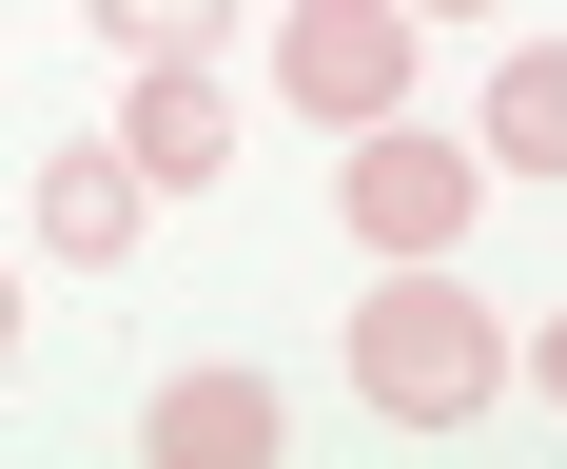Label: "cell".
<instances>
[{
    "instance_id": "cell-1",
    "label": "cell",
    "mask_w": 567,
    "mask_h": 469,
    "mask_svg": "<svg viewBox=\"0 0 567 469\" xmlns=\"http://www.w3.org/2000/svg\"><path fill=\"white\" fill-rule=\"evenodd\" d=\"M333 352H352V410H392V430H470V410L509 392V313L451 254H372V293L333 313Z\"/></svg>"
},
{
    "instance_id": "cell-2",
    "label": "cell",
    "mask_w": 567,
    "mask_h": 469,
    "mask_svg": "<svg viewBox=\"0 0 567 469\" xmlns=\"http://www.w3.org/2000/svg\"><path fill=\"white\" fill-rule=\"evenodd\" d=\"M489 216V157L470 137H431V117H352V157H333V234L352 254H451V234Z\"/></svg>"
},
{
    "instance_id": "cell-3",
    "label": "cell",
    "mask_w": 567,
    "mask_h": 469,
    "mask_svg": "<svg viewBox=\"0 0 567 469\" xmlns=\"http://www.w3.org/2000/svg\"><path fill=\"white\" fill-rule=\"evenodd\" d=\"M411 59H431V20H411V0H275V98L333 117V137L411 98Z\"/></svg>"
},
{
    "instance_id": "cell-4",
    "label": "cell",
    "mask_w": 567,
    "mask_h": 469,
    "mask_svg": "<svg viewBox=\"0 0 567 469\" xmlns=\"http://www.w3.org/2000/svg\"><path fill=\"white\" fill-rule=\"evenodd\" d=\"M117 157H137V196H216V176H235V98H216V59H137Z\"/></svg>"
},
{
    "instance_id": "cell-5",
    "label": "cell",
    "mask_w": 567,
    "mask_h": 469,
    "mask_svg": "<svg viewBox=\"0 0 567 469\" xmlns=\"http://www.w3.org/2000/svg\"><path fill=\"white\" fill-rule=\"evenodd\" d=\"M137 216H157V196H137V157H117V137L40 157V254H59V274H117V254H137Z\"/></svg>"
},
{
    "instance_id": "cell-6",
    "label": "cell",
    "mask_w": 567,
    "mask_h": 469,
    "mask_svg": "<svg viewBox=\"0 0 567 469\" xmlns=\"http://www.w3.org/2000/svg\"><path fill=\"white\" fill-rule=\"evenodd\" d=\"M275 430H293V410L255 392V372H176V392L137 410V450H157V469H275Z\"/></svg>"
},
{
    "instance_id": "cell-7",
    "label": "cell",
    "mask_w": 567,
    "mask_h": 469,
    "mask_svg": "<svg viewBox=\"0 0 567 469\" xmlns=\"http://www.w3.org/2000/svg\"><path fill=\"white\" fill-rule=\"evenodd\" d=\"M470 157H489V176H567V40H509V59H489Z\"/></svg>"
},
{
    "instance_id": "cell-8",
    "label": "cell",
    "mask_w": 567,
    "mask_h": 469,
    "mask_svg": "<svg viewBox=\"0 0 567 469\" xmlns=\"http://www.w3.org/2000/svg\"><path fill=\"white\" fill-rule=\"evenodd\" d=\"M99 40H117V59H216L235 0H99Z\"/></svg>"
},
{
    "instance_id": "cell-9",
    "label": "cell",
    "mask_w": 567,
    "mask_h": 469,
    "mask_svg": "<svg viewBox=\"0 0 567 469\" xmlns=\"http://www.w3.org/2000/svg\"><path fill=\"white\" fill-rule=\"evenodd\" d=\"M528 392H548V410H567V313H548V333H528Z\"/></svg>"
},
{
    "instance_id": "cell-10",
    "label": "cell",
    "mask_w": 567,
    "mask_h": 469,
    "mask_svg": "<svg viewBox=\"0 0 567 469\" xmlns=\"http://www.w3.org/2000/svg\"><path fill=\"white\" fill-rule=\"evenodd\" d=\"M411 20H509V0H411Z\"/></svg>"
},
{
    "instance_id": "cell-11",
    "label": "cell",
    "mask_w": 567,
    "mask_h": 469,
    "mask_svg": "<svg viewBox=\"0 0 567 469\" xmlns=\"http://www.w3.org/2000/svg\"><path fill=\"white\" fill-rule=\"evenodd\" d=\"M20 333H40V313H20V274H0V352H20Z\"/></svg>"
}]
</instances>
